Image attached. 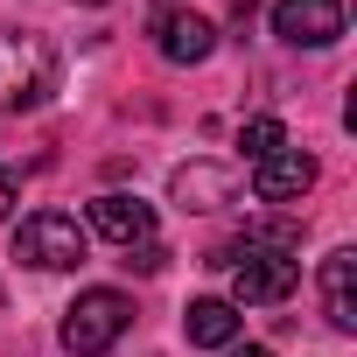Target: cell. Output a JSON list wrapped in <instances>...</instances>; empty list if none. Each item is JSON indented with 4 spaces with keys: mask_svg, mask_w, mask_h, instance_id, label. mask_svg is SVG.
I'll use <instances>...</instances> for the list:
<instances>
[{
    "mask_svg": "<svg viewBox=\"0 0 357 357\" xmlns=\"http://www.w3.org/2000/svg\"><path fill=\"white\" fill-rule=\"evenodd\" d=\"M56 91V50L36 29H0V112H29Z\"/></svg>",
    "mask_w": 357,
    "mask_h": 357,
    "instance_id": "obj_1",
    "label": "cell"
},
{
    "mask_svg": "<svg viewBox=\"0 0 357 357\" xmlns=\"http://www.w3.org/2000/svg\"><path fill=\"white\" fill-rule=\"evenodd\" d=\"M218 266L231 273V308H245V301H287V294H294V280H301L294 252L259 245V238L225 245V252H218Z\"/></svg>",
    "mask_w": 357,
    "mask_h": 357,
    "instance_id": "obj_2",
    "label": "cell"
},
{
    "mask_svg": "<svg viewBox=\"0 0 357 357\" xmlns=\"http://www.w3.org/2000/svg\"><path fill=\"white\" fill-rule=\"evenodd\" d=\"M126 329H133V301H126L119 287H84V294L63 308V350H70V357H105Z\"/></svg>",
    "mask_w": 357,
    "mask_h": 357,
    "instance_id": "obj_3",
    "label": "cell"
},
{
    "mask_svg": "<svg viewBox=\"0 0 357 357\" xmlns=\"http://www.w3.org/2000/svg\"><path fill=\"white\" fill-rule=\"evenodd\" d=\"M84 252H91V231H84L77 218H63V211H29L22 231H15V259L36 266V273L84 266Z\"/></svg>",
    "mask_w": 357,
    "mask_h": 357,
    "instance_id": "obj_4",
    "label": "cell"
},
{
    "mask_svg": "<svg viewBox=\"0 0 357 357\" xmlns=\"http://www.w3.org/2000/svg\"><path fill=\"white\" fill-rule=\"evenodd\" d=\"M273 36L287 50H329L343 36V0H273Z\"/></svg>",
    "mask_w": 357,
    "mask_h": 357,
    "instance_id": "obj_5",
    "label": "cell"
},
{
    "mask_svg": "<svg viewBox=\"0 0 357 357\" xmlns=\"http://www.w3.org/2000/svg\"><path fill=\"white\" fill-rule=\"evenodd\" d=\"M154 50L168 63H204L218 50V29L204 15H190V8H175V0H154Z\"/></svg>",
    "mask_w": 357,
    "mask_h": 357,
    "instance_id": "obj_6",
    "label": "cell"
},
{
    "mask_svg": "<svg viewBox=\"0 0 357 357\" xmlns=\"http://www.w3.org/2000/svg\"><path fill=\"white\" fill-rule=\"evenodd\" d=\"M315 154H301V147H280V154H266V161H252V197L259 204H301L308 190H315Z\"/></svg>",
    "mask_w": 357,
    "mask_h": 357,
    "instance_id": "obj_7",
    "label": "cell"
},
{
    "mask_svg": "<svg viewBox=\"0 0 357 357\" xmlns=\"http://www.w3.org/2000/svg\"><path fill=\"white\" fill-rule=\"evenodd\" d=\"M168 197L183 204V211H225V204H238V168H225V161H190V168H175Z\"/></svg>",
    "mask_w": 357,
    "mask_h": 357,
    "instance_id": "obj_8",
    "label": "cell"
},
{
    "mask_svg": "<svg viewBox=\"0 0 357 357\" xmlns=\"http://www.w3.org/2000/svg\"><path fill=\"white\" fill-rule=\"evenodd\" d=\"M84 231H98V238H112V245H147L154 238V204H140V197H126V190H112V197H98L91 204V225Z\"/></svg>",
    "mask_w": 357,
    "mask_h": 357,
    "instance_id": "obj_9",
    "label": "cell"
},
{
    "mask_svg": "<svg viewBox=\"0 0 357 357\" xmlns=\"http://www.w3.org/2000/svg\"><path fill=\"white\" fill-rule=\"evenodd\" d=\"M238 329H245V315H238L225 294H204V301H190V315H183V336H190L197 350H231Z\"/></svg>",
    "mask_w": 357,
    "mask_h": 357,
    "instance_id": "obj_10",
    "label": "cell"
},
{
    "mask_svg": "<svg viewBox=\"0 0 357 357\" xmlns=\"http://www.w3.org/2000/svg\"><path fill=\"white\" fill-rule=\"evenodd\" d=\"M350 273H357V252L350 245H336L329 259H322V315H329V329H357V301H350Z\"/></svg>",
    "mask_w": 357,
    "mask_h": 357,
    "instance_id": "obj_11",
    "label": "cell"
},
{
    "mask_svg": "<svg viewBox=\"0 0 357 357\" xmlns=\"http://www.w3.org/2000/svg\"><path fill=\"white\" fill-rule=\"evenodd\" d=\"M238 147H245V161H266V154L287 147V126H280V119H245V126H238Z\"/></svg>",
    "mask_w": 357,
    "mask_h": 357,
    "instance_id": "obj_12",
    "label": "cell"
},
{
    "mask_svg": "<svg viewBox=\"0 0 357 357\" xmlns=\"http://www.w3.org/2000/svg\"><path fill=\"white\" fill-rule=\"evenodd\" d=\"M126 266H140V273H161V266H168V252L147 238V245H133V252H126Z\"/></svg>",
    "mask_w": 357,
    "mask_h": 357,
    "instance_id": "obj_13",
    "label": "cell"
},
{
    "mask_svg": "<svg viewBox=\"0 0 357 357\" xmlns=\"http://www.w3.org/2000/svg\"><path fill=\"white\" fill-rule=\"evenodd\" d=\"M15 204H22V183H15V168H0V218H8Z\"/></svg>",
    "mask_w": 357,
    "mask_h": 357,
    "instance_id": "obj_14",
    "label": "cell"
},
{
    "mask_svg": "<svg viewBox=\"0 0 357 357\" xmlns=\"http://www.w3.org/2000/svg\"><path fill=\"white\" fill-rule=\"evenodd\" d=\"M225 357H273V350H259V343H245V350H225Z\"/></svg>",
    "mask_w": 357,
    "mask_h": 357,
    "instance_id": "obj_15",
    "label": "cell"
}]
</instances>
